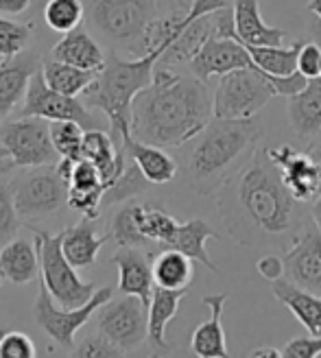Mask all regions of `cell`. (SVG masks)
Returning <instances> with one entry per match:
<instances>
[{"instance_id": "1", "label": "cell", "mask_w": 321, "mask_h": 358, "mask_svg": "<svg viewBox=\"0 0 321 358\" xmlns=\"http://www.w3.org/2000/svg\"><path fill=\"white\" fill-rule=\"evenodd\" d=\"M225 229L236 243L256 247L295 236L301 212L266 149L254 157L214 192Z\"/></svg>"}, {"instance_id": "2", "label": "cell", "mask_w": 321, "mask_h": 358, "mask_svg": "<svg viewBox=\"0 0 321 358\" xmlns=\"http://www.w3.org/2000/svg\"><path fill=\"white\" fill-rule=\"evenodd\" d=\"M214 118V99L204 79L157 66L149 87L134 99L131 134L157 147H184Z\"/></svg>"}, {"instance_id": "3", "label": "cell", "mask_w": 321, "mask_h": 358, "mask_svg": "<svg viewBox=\"0 0 321 358\" xmlns=\"http://www.w3.org/2000/svg\"><path fill=\"white\" fill-rule=\"evenodd\" d=\"M260 122L254 118H217L197 136L186 157L190 186L204 196L217 192L258 151Z\"/></svg>"}, {"instance_id": "4", "label": "cell", "mask_w": 321, "mask_h": 358, "mask_svg": "<svg viewBox=\"0 0 321 358\" xmlns=\"http://www.w3.org/2000/svg\"><path fill=\"white\" fill-rule=\"evenodd\" d=\"M162 55L164 50H151L134 59H122L116 50H112L99 79L83 92L85 105L105 114L110 122V134L118 147H124L122 136L131 131L134 99L151 85Z\"/></svg>"}, {"instance_id": "5", "label": "cell", "mask_w": 321, "mask_h": 358, "mask_svg": "<svg viewBox=\"0 0 321 358\" xmlns=\"http://www.w3.org/2000/svg\"><path fill=\"white\" fill-rule=\"evenodd\" d=\"M301 73L289 77H271L258 68L231 70L219 77L214 90V116L217 118H254L273 96H293L306 85Z\"/></svg>"}, {"instance_id": "6", "label": "cell", "mask_w": 321, "mask_h": 358, "mask_svg": "<svg viewBox=\"0 0 321 358\" xmlns=\"http://www.w3.org/2000/svg\"><path fill=\"white\" fill-rule=\"evenodd\" d=\"M157 17L155 0H90L87 24L112 50L145 55V33Z\"/></svg>"}, {"instance_id": "7", "label": "cell", "mask_w": 321, "mask_h": 358, "mask_svg": "<svg viewBox=\"0 0 321 358\" xmlns=\"http://www.w3.org/2000/svg\"><path fill=\"white\" fill-rule=\"evenodd\" d=\"M35 247L40 254V278L48 286L52 299L62 303V308H79L94 297L97 284L83 282L77 275V266L68 262L62 249V231L48 234L35 229Z\"/></svg>"}, {"instance_id": "8", "label": "cell", "mask_w": 321, "mask_h": 358, "mask_svg": "<svg viewBox=\"0 0 321 358\" xmlns=\"http://www.w3.org/2000/svg\"><path fill=\"white\" fill-rule=\"evenodd\" d=\"M13 199L22 221H42L68 206V184L57 164L31 166L13 182Z\"/></svg>"}, {"instance_id": "9", "label": "cell", "mask_w": 321, "mask_h": 358, "mask_svg": "<svg viewBox=\"0 0 321 358\" xmlns=\"http://www.w3.org/2000/svg\"><path fill=\"white\" fill-rule=\"evenodd\" d=\"M114 297L112 286H101L97 289L94 297L90 301H85L79 308H57L55 299L48 293V286L40 278V291L33 303V319L52 341L66 350H75V334L79 328H83L90 321L97 310Z\"/></svg>"}, {"instance_id": "10", "label": "cell", "mask_w": 321, "mask_h": 358, "mask_svg": "<svg viewBox=\"0 0 321 358\" xmlns=\"http://www.w3.org/2000/svg\"><path fill=\"white\" fill-rule=\"evenodd\" d=\"M0 142L7 147L15 169L57 164L62 159L50 138V120L40 116H20L7 122L0 131Z\"/></svg>"}, {"instance_id": "11", "label": "cell", "mask_w": 321, "mask_h": 358, "mask_svg": "<svg viewBox=\"0 0 321 358\" xmlns=\"http://www.w3.org/2000/svg\"><path fill=\"white\" fill-rule=\"evenodd\" d=\"M97 330L118 350L131 352L149 338V308L136 295L110 299L97 310Z\"/></svg>"}, {"instance_id": "12", "label": "cell", "mask_w": 321, "mask_h": 358, "mask_svg": "<svg viewBox=\"0 0 321 358\" xmlns=\"http://www.w3.org/2000/svg\"><path fill=\"white\" fill-rule=\"evenodd\" d=\"M20 116H40L50 122L52 120H77L83 124L85 131L103 129L101 118L90 112V107L85 105V101L62 94L46 83L42 68L33 75L29 83L24 103L20 105Z\"/></svg>"}, {"instance_id": "13", "label": "cell", "mask_w": 321, "mask_h": 358, "mask_svg": "<svg viewBox=\"0 0 321 358\" xmlns=\"http://www.w3.org/2000/svg\"><path fill=\"white\" fill-rule=\"evenodd\" d=\"M273 164L278 166L282 182L291 190L297 201H315L321 192V166L311 153L295 151L289 145L266 149Z\"/></svg>"}, {"instance_id": "14", "label": "cell", "mask_w": 321, "mask_h": 358, "mask_svg": "<svg viewBox=\"0 0 321 358\" xmlns=\"http://www.w3.org/2000/svg\"><path fill=\"white\" fill-rule=\"evenodd\" d=\"M188 66L190 73L204 81L210 77H221L231 70L258 68L247 44H243L238 38H210Z\"/></svg>"}, {"instance_id": "15", "label": "cell", "mask_w": 321, "mask_h": 358, "mask_svg": "<svg viewBox=\"0 0 321 358\" xmlns=\"http://www.w3.org/2000/svg\"><path fill=\"white\" fill-rule=\"evenodd\" d=\"M284 258V271L289 280L301 289H308L321 295V231L306 229L299 234L293 245L287 249Z\"/></svg>"}, {"instance_id": "16", "label": "cell", "mask_w": 321, "mask_h": 358, "mask_svg": "<svg viewBox=\"0 0 321 358\" xmlns=\"http://www.w3.org/2000/svg\"><path fill=\"white\" fill-rule=\"evenodd\" d=\"M42 68L38 52H20L0 62V120L9 118L17 105L24 103L33 75Z\"/></svg>"}, {"instance_id": "17", "label": "cell", "mask_w": 321, "mask_h": 358, "mask_svg": "<svg viewBox=\"0 0 321 358\" xmlns=\"http://www.w3.org/2000/svg\"><path fill=\"white\" fill-rule=\"evenodd\" d=\"M151 258L153 256L142 252V247H120L112 256V262L118 266V291L140 297L147 308L155 289Z\"/></svg>"}, {"instance_id": "18", "label": "cell", "mask_w": 321, "mask_h": 358, "mask_svg": "<svg viewBox=\"0 0 321 358\" xmlns=\"http://www.w3.org/2000/svg\"><path fill=\"white\" fill-rule=\"evenodd\" d=\"M50 57L85 68V70H97V73H103V68L107 64L105 50L92 38L90 31L83 29L81 24L62 35V40L52 46Z\"/></svg>"}, {"instance_id": "19", "label": "cell", "mask_w": 321, "mask_h": 358, "mask_svg": "<svg viewBox=\"0 0 321 358\" xmlns=\"http://www.w3.org/2000/svg\"><path fill=\"white\" fill-rule=\"evenodd\" d=\"M234 29L236 38L247 46H280L287 40V31L262 20L258 0H234Z\"/></svg>"}, {"instance_id": "20", "label": "cell", "mask_w": 321, "mask_h": 358, "mask_svg": "<svg viewBox=\"0 0 321 358\" xmlns=\"http://www.w3.org/2000/svg\"><path fill=\"white\" fill-rule=\"evenodd\" d=\"M122 145H124V151H127V157L134 159L138 169L142 171V175H145L151 184H169L175 179L177 162L164 149L136 138L131 131L122 136Z\"/></svg>"}, {"instance_id": "21", "label": "cell", "mask_w": 321, "mask_h": 358, "mask_svg": "<svg viewBox=\"0 0 321 358\" xmlns=\"http://www.w3.org/2000/svg\"><path fill=\"white\" fill-rule=\"evenodd\" d=\"M225 301H227V293L204 297V303H208L212 315L192 332V338H190V350L201 358H227L229 356L227 345H225V332H223Z\"/></svg>"}, {"instance_id": "22", "label": "cell", "mask_w": 321, "mask_h": 358, "mask_svg": "<svg viewBox=\"0 0 321 358\" xmlns=\"http://www.w3.org/2000/svg\"><path fill=\"white\" fill-rule=\"evenodd\" d=\"M273 295L287 306L301 326L308 330V334H321V295L308 289H301L291 280H276L271 282Z\"/></svg>"}, {"instance_id": "23", "label": "cell", "mask_w": 321, "mask_h": 358, "mask_svg": "<svg viewBox=\"0 0 321 358\" xmlns=\"http://www.w3.org/2000/svg\"><path fill=\"white\" fill-rule=\"evenodd\" d=\"M210 38H214V11L194 17V20L177 35V40L164 50V55L157 66L175 68L182 64H190Z\"/></svg>"}, {"instance_id": "24", "label": "cell", "mask_w": 321, "mask_h": 358, "mask_svg": "<svg viewBox=\"0 0 321 358\" xmlns=\"http://www.w3.org/2000/svg\"><path fill=\"white\" fill-rule=\"evenodd\" d=\"M110 238H112L110 234L99 238L94 229V219L83 217L79 223L62 231V249L70 264L77 268H85L94 264L101 247Z\"/></svg>"}, {"instance_id": "25", "label": "cell", "mask_w": 321, "mask_h": 358, "mask_svg": "<svg viewBox=\"0 0 321 358\" xmlns=\"http://www.w3.org/2000/svg\"><path fill=\"white\" fill-rule=\"evenodd\" d=\"M289 116L297 136L313 138L321 134V77L308 79L297 94L289 96Z\"/></svg>"}, {"instance_id": "26", "label": "cell", "mask_w": 321, "mask_h": 358, "mask_svg": "<svg viewBox=\"0 0 321 358\" xmlns=\"http://www.w3.org/2000/svg\"><path fill=\"white\" fill-rule=\"evenodd\" d=\"M0 271L13 284H29L40 273V254L35 243L11 238L0 247Z\"/></svg>"}, {"instance_id": "27", "label": "cell", "mask_w": 321, "mask_h": 358, "mask_svg": "<svg viewBox=\"0 0 321 358\" xmlns=\"http://www.w3.org/2000/svg\"><path fill=\"white\" fill-rule=\"evenodd\" d=\"M186 293L188 289H164V286L155 284L149 303V341L159 352L171 350L166 343V326L180 310V303Z\"/></svg>"}, {"instance_id": "28", "label": "cell", "mask_w": 321, "mask_h": 358, "mask_svg": "<svg viewBox=\"0 0 321 358\" xmlns=\"http://www.w3.org/2000/svg\"><path fill=\"white\" fill-rule=\"evenodd\" d=\"M210 238H219V234H214V229L206 221H201V219H190L186 223H180V229H177V234L173 236V241L166 247L180 249L182 254H186L194 262H199L206 268H210V271L219 273V266L210 260L208 249H206V243ZM166 247H162V249H166Z\"/></svg>"}, {"instance_id": "29", "label": "cell", "mask_w": 321, "mask_h": 358, "mask_svg": "<svg viewBox=\"0 0 321 358\" xmlns=\"http://www.w3.org/2000/svg\"><path fill=\"white\" fill-rule=\"evenodd\" d=\"M42 75L52 90H57V92L68 94V96H79L99 79L101 73L50 57V59L42 62Z\"/></svg>"}, {"instance_id": "30", "label": "cell", "mask_w": 321, "mask_h": 358, "mask_svg": "<svg viewBox=\"0 0 321 358\" xmlns=\"http://www.w3.org/2000/svg\"><path fill=\"white\" fill-rule=\"evenodd\" d=\"M192 262L194 260L182 254L180 249H159V254L153 258L155 284L164 286V289H188L194 275Z\"/></svg>"}, {"instance_id": "31", "label": "cell", "mask_w": 321, "mask_h": 358, "mask_svg": "<svg viewBox=\"0 0 321 358\" xmlns=\"http://www.w3.org/2000/svg\"><path fill=\"white\" fill-rule=\"evenodd\" d=\"M304 42H295L291 46H247L256 66L271 77H289L297 73V55Z\"/></svg>"}, {"instance_id": "32", "label": "cell", "mask_w": 321, "mask_h": 358, "mask_svg": "<svg viewBox=\"0 0 321 358\" xmlns=\"http://www.w3.org/2000/svg\"><path fill=\"white\" fill-rule=\"evenodd\" d=\"M138 214H140V203H127L114 214L110 236L116 241L118 247H147V245H151V241L142 234Z\"/></svg>"}, {"instance_id": "33", "label": "cell", "mask_w": 321, "mask_h": 358, "mask_svg": "<svg viewBox=\"0 0 321 358\" xmlns=\"http://www.w3.org/2000/svg\"><path fill=\"white\" fill-rule=\"evenodd\" d=\"M140 229L151 243L159 245V249L166 247L173 236L177 234L180 229V223H177L169 212L159 210V208H147V206H140Z\"/></svg>"}, {"instance_id": "34", "label": "cell", "mask_w": 321, "mask_h": 358, "mask_svg": "<svg viewBox=\"0 0 321 358\" xmlns=\"http://www.w3.org/2000/svg\"><path fill=\"white\" fill-rule=\"evenodd\" d=\"M50 138L57 153L62 157H70L79 162L83 159V138L85 127L77 120H52L50 122Z\"/></svg>"}, {"instance_id": "35", "label": "cell", "mask_w": 321, "mask_h": 358, "mask_svg": "<svg viewBox=\"0 0 321 358\" xmlns=\"http://www.w3.org/2000/svg\"><path fill=\"white\" fill-rule=\"evenodd\" d=\"M85 15L81 0H48L44 7V20L48 29L57 33H68L81 24Z\"/></svg>"}, {"instance_id": "36", "label": "cell", "mask_w": 321, "mask_h": 358, "mask_svg": "<svg viewBox=\"0 0 321 358\" xmlns=\"http://www.w3.org/2000/svg\"><path fill=\"white\" fill-rule=\"evenodd\" d=\"M33 35V22H15L0 15V62L24 52Z\"/></svg>"}, {"instance_id": "37", "label": "cell", "mask_w": 321, "mask_h": 358, "mask_svg": "<svg viewBox=\"0 0 321 358\" xmlns=\"http://www.w3.org/2000/svg\"><path fill=\"white\" fill-rule=\"evenodd\" d=\"M147 184H151L149 179L142 175V171L138 169V164L131 159V164L124 169V173L116 179L112 186H107L105 194H103V206H112V203H120L127 201L131 196L145 192Z\"/></svg>"}, {"instance_id": "38", "label": "cell", "mask_w": 321, "mask_h": 358, "mask_svg": "<svg viewBox=\"0 0 321 358\" xmlns=\"http://www.w3.org/2000/svg\"><path fill=\"white\" fill-rule=\"evenodd\" d=\"M20 214L13 199V182L0 177V247L9 243L20 227Z\"/></svg>"}, {"instance_id": "39", "label": "cell", "mask_w": 321, "mask_h": 358, "mask_svg": "<svg viewBox=\"0 0 321 358\" xmlns=\"http://www.w3.org/2000/svg\"><path fill=\"white\" fill-rule=\"evenodd\" d=\"M35 345L22 332H7L0 341V358H33Z\"/></svg>"}, {"instance_id": "40", "label": "cell", "mask_w": 321, "mask_h": 358, "mask_svg": "<svg viewBox=\"0 0 321 358\" xmlns=\"http://www.w3.org/2000/svg\"><path fill=\"white\" fill-rule=\"evenodd\" d=\"M75 356H87V358H97V356H122L124 352L118 350L110 338H105L101 332L99 334H90L81 345H77L73 350Z\"/></svg>"}, {"instance_id": "41", "label": "cell", "mask_w": 321, "mask_h": 358, "mask_svg": "<svg viewBox=\"0 0 321 358\" xmlns=\"http://www.w3.org/2000/svg\"><path fill=\"white\" fill-rule=\"evenodd\" d=\"M297 73H301L306 79L321 77V44L317 42H304L297 55Z\"/></svg>"}, {"instance_id": "42", "label": "cell", "mask_w": 321, "mask_h": 358, "mask_svg": "<svg viewBox=\"0 0 321 358\" xmlns=\"http://www.w3.org/2000/svg\"><path fill=\"white\" fill-rule=\"evenodd\" d=\"M319 354H321V334L293 338V341H289L282 348V356L287 358H315Z\"/></svg>"}, {"instance_id": "43", "label": "cell", "mask_w": 321, "mask_h": 358, "mask_svg": "<svg viewBox=\"0 0 321 358\" xmlns=\"http://www.w3.org/2000/svg\"><path fill=\"white\" fill-rule=\"evenodd\" d=\"M256 268H258V273H260L264 280H269V282H276V280H280L284 273H287V271H284V258L273 256V254L262 256V258L258 260Z\"/></svg>"}, {"instance_id": "44", "label": "cell", "mask_w": 321, "mask_h": 358, "mask_svg": "<svg viewBox=\"0 0 321 358\" xmlns=\"http://www.w3.org/2000/svg\"><path fill=\"white\" fill-rule=\"evenodd\" d=\"M31 7V0H0V15L15 17Z\"/></svg>"}, {"instance_id": "45", "label": "cell", "mask_w": 321, "mask_h": 358, "mask_svg": "<svg viewBox=\"0 0 321 358\" xmlns=\"http://www.w3.org/2000/svg\"><path fill=\"white\" fill-rule=\"evenodd\" d=\"M249 356H252V358H280V356H282V350H276V348H260V350H254Z\"/></svg>"}, {"instance_id": "46", "label": "cell", "mask_w": 321, "mask_h": 358, "mask_svg": "<svg viewBox=\"0 0 321 358\" xmlns=\"http://www.w3.org/2000/svg\"><path fill=\"white\" fill-rule=\"evenodd\" d=\"M311 214H313V221H315V227L321 231V192L319 196L313 201V208H311Z\"/></svg>"}, {"instance_id": "47", "label": "cell", "mask_w": 321, "mask_h": 358, "mask_svg": "<svg viewBox=\"0 0 321 358\" xmlns=\"http://www.w3.org/2000/svg\"><path fill=\"white\" fill-rule=\"evenodd\" d=\"M308 153L317 159V164L321 166V138L319 140H315L313 145H311V149H308Z\"/></svg>"}, {"instance_id": "48", "label": "cell", "mask_w": 321, "mask_h": 358, "mask_svg": "<svg viewBox=\"0 0 321 358\" xmlns=\"http://www.w3.org/2000/svg\"><path fill=\"white\" fill-rule=\"evenodd\" d=\"M13 169H15V164H13V159H11V157L0 159V177L7 175V173H11Z\"/></svg>"}, {"instance_id": "49", "label": "cell", "mask_w": 321, "mask_h": 358, "mask_svg": "<svg viewBox=\"0 0 321 358\" xmlns=\"http://www.w3.org/2000/svg\"><path fill=\"white\" fill-rule=\"evenodd\" d=\"M308 11H313L321 20V0H308Z\"/></svg>"}, {"instance_id": "50", "label": "cell", "mask_w": 321, "mask_h": 358, "mask_svg": "<svg viewBox=\"0 0 321 358\" xmlns=\"http://www.w3.org/2000/svg\"><path fill=\"white\" fill-rule=\"evenodd\" d=\"M5 157H9V151H7V147L0 142V159H5Z\"/></svg>"}, {"instance_id": "51", "label": "cell", "mask_w": 321, "mask_h": 358, "mask_svg": "<svg viewBox=\"0 0 321 358\" xmlns=\"http://www.w3.org/2000/svg\"><path fill=\"white\" fill-rule=\"evenodd\" d=\"M175 5H177V9H188L186 0H175Z\"/></svg>"}, {"instance_id": "52", "label": "cell", "mask_w": 321, "mask_h": 358, "mask_svg": "<svg viewBox=\"0 0 321 358\" xmlns=\"http://www.w3.org/2000/svg\"><path fill=\"white\" fill-rule=\"evenodd\" d=\"M5 334H7V330H5L3 326H0V341H3V336H5Z\"/></svg>"}, {"instance_id": "53", "label": "cell", "mask_w": 321, "mask_h": 358, "mask_svg": "<svg viewBox=\"0 0 321 358\" xmlns=\"http://www.w3.org/2000/svg\"><path fill=\"white\" fill-rule=\"evenodd\" d=\"M3 278H5V275H3V271H0V284H3Z\"/></svg>"}, {"instance_id": "54", "label": "cell", "mask_w": 321, "mask_h": 358, "mask_svg": "<svg viewBox=\"0 0 321 358\" xmlns=\"http://www.w3.org/2000/svg\"><path fill=\"white\" fill-rule=\"evenodd\" d=\"M319 40H321V31H319ZM319 44H321V42H319Z\"/></svg>"}]
</instances>
